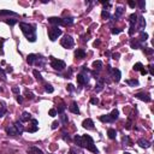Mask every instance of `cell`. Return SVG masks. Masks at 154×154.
<instances>
[{
  "instance_id": "cell-1",
  "label": "cell",
  "mask_w": 154,
  "mask_h": 154,
  "mask_svg": "<svg viewBox=\"0 0 154 154\" xmlns=\"http://www.w3.org/2000/svg\"><path fill=\"white\" fill-rule=\"evenodd\" d=\"M19 28H21L22 33L24 34V36L27 37L28 41H30V42L36 41V39H37V37H36V25L21 22V23H19Z\"/></svg>"
},
{
  "instance_id": "cell-2",
  "label": "cell",
  "mask_w": 154,
  "mask_h": 154,
  "mask_svg": "<svg viewBox=\"0 0 154 154\" xmlns=\"http://www.w3.org/2000/svg\"><path fill=\"white\" fill-rule=\"evenodd\" d=\"M80 147H82V148H87V149H89L90 152H93V153H95V154L99 153V149L95 147L94 141H93V139H92L89 135H84V136H82L81 146H80Z\"/></svg>"
},
{
  "instance_id": "cell-3",
  "label": "cell",
  "mask_w": 154,
  "mask_h": 154,
  "mask_svg": "<svg viewBox=\"0 0 154 154\" xmlns=\"http://www.w3.org/2000/svg\"><path fill=\"white\" fill-rule=\"evenodd\" d=\"M51 58V66L54 69V70H58V71H61L64 70L65 68H66V64H65V61H63V60H59V59H56L54 57H49Z\"/></svg>"
},
{
  "instance_id": "cell-4",
  "label": "cell",
  "mask_w": 154,
  "mask_h": 154,
  "mask_svg": "<svg viewBox=\"0 0 154 154\" xmlns=\"http://www.w3.org/2000/svg\"><path fill=\"white\" fill-rule=\"evenodd\" d=\"M60 35H61V30L58 27H52L48 30V37H49L51 41H56Z\"/></svg>"
},
{
  "instance_id": "cell-5",
  "label": "cell",
  "mask_w": 154,
  "mask_h": 154,
  "mask_svg": "<svg viewBox=\"0 0 154 154\" xmlns=\"http://www.w3.org/2000/svg\"><path fill=\"white\" fill-rule=\"evenodd\" d=\"M73 39L71 37L70 35H65L63 39H61V41H60V45L64 47V48H71L72 46H73Z\"/></svg>"
},
{
  "instance_id": "cell-6",
  "label": "cell",
  "mask_w": 154,
  "mask_h": 154,
  "mask_svg": "<svg viewBox=\"0 0 154 154\" xmlns=\"http://www.w3.org/2000/svg\"><path fill=\"white\" fill-rule=\"evenodd\" d=\"M107 70L110 71L111 76L113 77V81H114L116 83H118V82L120 81V77H122L120 71L118 70V69H111V66H107Z\"/></svg>"
},
{
  "instance_id": "cell-7",
  "label": "cell",
  "mask_w": 154,
  "mask_h": 154,
  "mask_svg": "<svg viewBox=\"0 0 154 154\" xmlns=\"http://www.w3.org/2000/svg\"><path fill=\"white\" fill-rule=\"evenodd\" d=\"M135 98L140 99L142 101H144V102H149L152 98H151V95L149 94H147V93H137V94H135Z\"/></svg>"
},
{
  "instance_id": "cell-8",
  "label": "cell",
  "mask_w": 154,
  "mask_h": 154,
  "mask_svg": "<svg viewBox=\"0 0 154 154\" xmlns=\"http://www.w3.org/2000/svg\"><path fill=\"white\" fill-rule=\"evenodd\" d=\"M82 125H83V128H85V129H88V130H93L94 129V122L92 120V119H84L83 123H82Z\"/></svg>"
},
{
  "instance_id": "cell-9",
  "label": "cell",
  "mask_w": 154,
  "mask_h": 154,
  "mask_svg": "<svg viewBox=\"0 0 154 154\" xmlns=\"http://www.w3.org/2000/svg\"><path fill=\"white\" fill-rule=\"evenodd\" d=\"M48 22L51 24H56V25H63V19L59 18V17H49L48 18Z\"/></svg>"
},
{
  "instance_id": "cell-10",
  "label": "cell",
  "mask_w": 154,
  "mask_h": 154,
  "mask_svg": "<svg viewBox=\"0 0 154 154\" xmlns=\"http://www.w3.org/2000/svg\"><path fill=\"white\" fill-rule=\"evenodd\" d=\"M137 144L140 146L141 148H149L151 147V142L148 140H144V139H140L137 141Z\"/></svg>"
},
{
  "instance_id": "cell-11",
  "label": "cell",
  "mask_w": 154,
  "mask_h": 154,
  "mask_svg": "<svg viewBox=\"0 0 154 154\" xmlns=\"http://www.w3.org/2000/svg\"><path fill=\"white\" fill-rule=\"evenodd\" d=\"M6 132H7V135H9V136H17V135H19V134H18V131L16 130V128H14L13 125L7 126V128H6Z\"/></svg>"
},
{
  "instance_id": "cell-12",
  "label": "cell",
  "mask_w": 154,
  "mask_h": 154,
  "mask_svg": "<svg viewBox=\"0 0 154 154\" xmlns=\"http://www.w3.org/2000/svg\"><path fill=\"white\" fill-rule=\"evenodd\" d=\"M69 110H70L72 113H75V114H80V108H78V106H77V102H71V105L69 106Z\"/></svg>"
},
{
  "instance_id": "cell-13",
  "label": "cell",
  "mask_w": 154,
  "mask_h": 154,
  "mask_svg": "<svg viewBox=\"0 0 154 154\" xmlns=\"http://www.w3.org/2000/svg\"><path fill=\"white\" fill-rule=\"evenodd\" d=\"M75 57L78 58V59H83V58H85V51L82 49V48L76 49V51H75Z\"/></svg>"
},
{
  "instance_id": "cell-14",
  "label": "cell",
  "mask_w": 154,
  "mask_h": 154,
  "mask_svg": "<svg viewBox=\"0 0 154 154\" xmlns=\"http://www.w3.org/2000/svg\"><path fill=\"white\" fill-rule=\"evenodd\" d=\"M13 126L16 128V130L18 131V134H19V135H22V134H23V131H24V126H23V124H22V122H19V120H18V122H16Z\"/></svg>"
},
{
  "instance_id": "cell-15",
  "label": "cell",
  "mask_w": 154,
  "mask_h": 154,
  "mask_svg": "<svg viewBox=\"0 0 154 154\" xmlns=\"http://www.w3.org/2000/svg\"><path fill=\"white\" fill-rule=\"evenodd\" d=\"M63 19V25H72L73 22H75V18L73 17H66V18H61Z\"/></svg>"
},
{
  "instance_id": "cell-16",
  "label": "cell",
  "mask_w": 154,
  "mask_h": 154,
  "mask_svg": "<svg viewBox=\"0 0 154 154\" xmlns=\"http://www.w3.org/2000/svg\"><path fill=\"white\" fill-rule=\"evenodd\" d=\"M137 14L136 13H131L129 16V22H130V25H136L137 24Z\"/></svg>"
},
{
  "instance_id": "cell-17",
  "label": "cell",
  "mask_w": 154,
  "mask_h": 154,
  "mask_svg": "<svg viewBox=\"0 0 154 154\" xmlns=\"http://www.w3.org/2000/svg\"><path fill=\"white\" fill-rule=\"evenodd\" d=\"M36 58H37L36 54H29V56L27 57V61H28L29 65H34L35 61H36Z\"/></svg>"
},
{
  "instance_id": "cell-18",
  "label": "cell",
  "mask_w": 154,
  "mask_h": 154,
  "mask_svg": "<svg viewBox=\"0 0 154 154\" xmlns=\"http://www.w3.org/2000/svg\"><path fill=\"white\" fill-rule=\"evenodd\" d=\"M123 12H124V9H123V7H120V6H119V7H117V9H116L114 17H113V18H114V21H117V19H118V18L123 14Z\"/></svg>"
},
{
  "instance_id": "cell-19",
  "label": "cell",
  "mask_w": 154,
  "mask_h": 154,
  "mask_svg": "<svg viewBox=\"0 0 154 154\" xmlns=\"http://www.w3.org/2000/svg\"><path fill=\"white\" fill-rule=\"evenodd\" d=\"M100 120H101V122H104V123H113V120H112V118H111V116H110V114L101 116V117H100Z\"/></svg>"
},
{
  "instance_id": "cell-20",
  "label": "cell",
  "mask_w": 154,
  "mask_h": 154,
  "mask_svg": "<svg viewBox=\"0 0 154 154\" xmlns=\"http://www.w3.org/2000/svg\"><path fill=\"white\" fill-rule=\"evenodd\" d=\"M93 68H94V70L100 71L102 69V61H101V60H95V61L93 63Z\"/></svg>"
},
{
  "instance_id": "cell-21",
  "label": "cell",
  "mask_w": 154,
  "mask_h": 154,
  "mask_svg": "<svg viewBox=\"0 0 154 154\" xmlns=\"http://www.w3.org/2000/svg\"><path fill=\"white\" fill-rule=\"evenodd\" d=\"M0 16H17V13L10 10H0Z\"/></svg>"
},
{
  "instance_id": "cell-22",
  "label": "cell",
  "mask_w": 154,
  "mask_h": 154,
  "mask_svg": "<svg viewBox=\"0 0 154 154\" xmlns=\"http://www.w3.org/2000/svg\"><path fill=\"white\" fill-rule=\"evenodd\" d=\"M107 135H108V137H110L111 140H114V139L117 137V131H116L114 129H108V130H107Z\"/></svg>"
},
{
  "instance_id": "cell-23",
  "label": "cell",
  "mask_w": 154,
  "mask_h": 154,
  "mask_svg": "<svg viewBox=\"0 0 154 154\" xmlns=\"http://www.w3.org/2000/svg\"><path fill=\"white\" fill-rule=\"evenodd\" d=\"M137 23H139V28L140 29H143L146 27V21L143 17H137Z\"/></svg>"
},
{
  "instance_id": "cell-24",
  "label": "cell",
  "mask_w": 154,
  "mask_h": 154,
  "mask_svg": "<svg viewBox=\"0 0 154 154\" xmlns=\"http://www.w3.org/2000/svg\"><path fill=\"white\" fill-rule=\"evenodd\" d=\"M31 119V117H30V114L28 112H23L22 113V117H21V122H28Z\"/></svg>"
},
{
  "instance_id": "cell-25",
  "label": "cell",
  "mask_w": 154,
  "mask_h": 154,
  "mask_svg": "<svg viewBox=\"0 0 154 154\" xmlns=\"http://www.w3.org/2000/svg\"><path fill=\"white\" fill-rule=\"evenodd\" d=\"M130 46H131V48H134V49L141 48V41H135V40H132V41L130 42Z\"/></svg>"
},
{
  "instance_id": "cell-26",
  "label": "cell",
  "mask_w": 154,
  "mask_h": 154,
  "mask_svg": "<svg viewBox=\"0 0 154 154\" xmlns=\"http://www.w3.org/2000/svg\"><path fill=\"white\" fill-rule=\"evenodd\" d=\"M110 116H111V118H112V120H113V122H114V120H117V119H118V116H119V111L114 108V110H113L112 112L110 113Z\"/></svg>"
},
{
  "instance_id": "cell-27",
  "label": "cell",
  "mask_w": 154,
  "mask_h": 154,
  "mask_svg": "<svg viewBox=\"0 0 154 154\" xmlns=\"http://www.w3.org/2000/svg\"><path fill=\"white\" fill-rule=\"evenodd\" d=\"M33 73H34L35 78H36V80H37L39 82H42V81H43V77H42V75H41V73H40V72H39L37 70H34V71H33Z\"/></svg>"
},
{
  "instance_id": "cell-28",
  "label": "cell",
  "mask_w": 154,
  "mask_h": 154,
  "mask_svg": "<svg viewBox=\"0 0 154 154\" xmlns=\"http://www.w3.org/2000/svg\"><path fill=\"white\" fill-rule=\"evenodd\" d=\"M29 152H31V153H34V154H43V152H42L41 149H39V148H37V147H35V146L30 147Z\"/></svg>"
},
{
  "instance_id": "cell-29",
  "label": "cell",
  "mask_w": 154,
  "mask_h": 154,
  "mask_svg": "<svg viewBox=\"0 0 154 154\" xmlns=\"http://www.w3.org/2000/svg\"><path fill=\"white\" fill-rule=\"evenodd\" d=\"M147 39H148V34L144 33L143 30H141L140 31V41H146Z\"/></svg>"
},
{
  "instance_id": "cell-30",
  "label": "cell",
  "mask_w": 154,
  "mask_h": 154,
  "mask_svg": "<svg viewBox=\"0 0 154 154\" xmlns=\"http://www.w3.org/2000/svg\"><path fill=\"white\" fill-rule=\"evenodd\" d=\"M126 84H129L130 87H135V85H139V81L137 80H128L126 81Z\"/></svg>"
},
{
  "instance_id": "cell-31",
  "label": "cell",
  "mask_w": 154,
  "mask_h": 154,
  "mask_svg": "<svg viewBox=\"0 0 154 154\" xmlns=\"http://www.w3.org/2000/svg\"><path fill=\"white\" fill-rule=\"evenodd\" d=\"M101 17L104 18V19H108V18H111V14L108 11H106V10H102L101 11Z\"/></svg>"
},
{
  "instance_id": "cell-32",
  "label": "cell",
  "mask_w": 154,
  "mask_h": 154,
  "mask_svg": "<svg viewBox=\"0 0 154 154\" xmlns=\"http://www.w3.org/2000/svg\"><path fill=\"white\" fill-rule=\"evenodd\" d=\"M6 113V106L4 105V102H0V117H2Z\"/></svg>"
},
{
  "instance_id": "cell-33",
  "label": "cell",
  "mask_w": 154,
  "mask_h": 154,
  "mask_svg": "<svg viewBox=\"0 0 154 154\" xmlns=\"http://www.w3.org/2000/svg\"><path fill=\"white\" fill-rule=\"evenodd\" d=\"M45 58H42V57H39L37 56V58H36V63L39 64V66H43L45 65Z\"/></svg>"
},
{
  "instance_id": "cell-34",
  "label": "cell",
  "mask_w": 154,
  "mask_h": 154,
  "mask_svg": "<svg viewBox=\"0 0 154 154\" xmlns=\"http://www.w3.org/2000/svg\"><path fill=\"white\" fill-rule=\"evenodd\" d=\"M45 92H46V93H53V92H54V88H53L51 84H46V85H45Z\"/></svg>"
},
{
  "instance_id": "cell-35",
  "label": "cell",
  "mask_w": 154,
  "mask_h": 154,
  "mask_svg": "<svg viewBox=\"0 0 154 154\" xmlns=\"http://www.w3.org/2000/svg\"><path fill=\"white\" fill-rule=\"evenodd\" d=\"M60 120H61V123H63V124H68L69 118H68V116H66V114L61 113V116H60Z\"/></svg>"
},
{
  "instance_id": "cell-36",
  "label": "cell",
  "mask_w": 154,
  "mask_h": 154,
  "mask_svg": "<svg viewBox=\"0 0 154 154\" xmlns=\"http://www.w3.org/2000/svg\"><path fill=\"white\" fill-rule=\"evenodd\" d=\"M143 68H144V66H143V64H142V63H136V64L134 65V70H135V71H141Z\"/></svg>"
},
{
  "instance_id": "cell-37",
  "label": "cell",
  "mask_w": 154,
  "mask_h": 154,
  "mask_svg": "<svg viewBox=\"0 0 154 154\" xmlns=\"http://www.w3.org/2000/svg\"><path fill=\"white\" fill-rule=\"evenodd\" d=\"M5 22L9 24V25H14L17 23V19H13V18H9V19H5Z\"/></svg>"
},
{
  "instance_id": "cell-38",
  "label": "cell",
  "mask_w": 154,
  "mask_h": 154,
  "mask_svg": "<svg viewBox=\"0 0 154 154\" xmlns=\"http://www.w3.org/2000/svg\"><path fill=\"white\" fill-rule=\"evenodd\" d=\"M123 31V29L120 28H112V30H111V33H112L113 35H117V34H120Z\"/></svg>"
},
{
  "instance_id": "cell-39",
  "label": "cell",
  "mask_w": 154,
  "mask_h": 154,
  "mask_svg": "<svg viewBox=\"0 0 154 154\" xmlns=\"http://www.w3.org/2000/svg\"><path fill=\"white\" fill-rule=\"evenodd\" d=\"M123 143H124L125 146H131L130 140H129V137H128V136H124V137H123Z\"/></svg>"
},
{
  "instance_id": "cell-40",
  "label": "cell",
  "mask_w": 154,
  "mask_h": 154,
  "mask_svg": "<svg viewBox=\"0 0 154 154\" xmlns=\"http://www.w3.org/2000/svg\"><path fill=\"white\" fill-rule=\"evenodd\" d=\"M153 48H144V53L147 54V56H151V54H153Z\"/></svg>"
},
{
  "instance_id": "cell-41",
  "label": "cell",
  "mask_w": 154,
  "mask_h": 154,
  "mask_svg": "<svg viewBox=\"0 0 154 154\" xmlns=\"http://www.w3.org/2000/svg\"><path fill=\"white\" fill-rule=\"evenodd\" d=\"M64 111H65V106H64V105H61V106H59V107H58L57 113H60V114H61V113H64Z\"/></svg>"
},
{
  "instance_id": "cell-42",
  "label": "cell",
  "mask_w": 154,
  "mask_h": 154,
  "mask_svg": "<svg viewBox=\"0 0 154 154\" xmlns=\"http://www.w3.org/2000/svg\"><path fill=\"white\" fill-rule=\"evenodd\" d=\"M48 114H49L51 117H56V116H57V110H54V108H51V110L48 111Z\"/></svg>"
},
{
  "instance_id": "cell-43",
  "label": "cell",
  "mask_w": 154,
  "mask_h": 154,
  "mask_svg": "<svg viewBox=\"0 0 154 154\" xmlns=\"http://www.w3.org/2000/svg\"><path fill=\"white\" fill-rule=\"evenodd\" d=\"M137 4H139V6H140L141 10H144V6H146V2H144V0H140Z\"/></svg>"
},
{
  "instance_id": "cell-44",
  "label": "cell",
  "mask_w": 154,
  "mask_h": 154,
  "mask_svg": "<svg viewBox=\"0 0 154 154\" xmlns=\"http://www.w3.org/2000/svg\"><path fill=\"white\" fill-rule=\"evenodd\" d=\"M90 102H92L93 105H98V104H99V99L98 98H92V99H90Z\"/></svg>"
},
{
  "instance_id": "cell-45",
  "label": "cell",
  "mask_w": 154,
  "mask_h": 154,
  "mask_svg": "<svg viewBox=\"0 0 154 154\" xmlns=\"http://www.w3.org/2000/svg\"><path fill=\"white\" fill-rule=\"evenodd\" d=\"M4 42H5V39L0 37V54H2V53H4V52H2V49H1V48H2V43H4Z\"/></svg>"
},
{
  "instance_id": "cell-46",
  "label": "cell",
  "mask_w": 154,
  "mask_h": 154,
  "mask_svg": "<svg viewBox=\"0 0 154 154\" xmlns=\"http://www.w3.org/2000/svg\"><path fill=\"white\" fill-rule=\"evenodd\" d=\"M0 75H1V78H2L4 81H6V73L4 72V70H2V69H0Z\"/></svg>"
},
{
  "instance_id": "cell-47",
  "label": "cell",
  "mask_w": 154,
  "mask_h": 154,
  "mask_svg": "<svg viewBox=\"0 0 154 154\" xmlns=\"http://www.w3.org/2000/svg\"><path fill=\"white\" fill-rule=\"evenodd\" d=\"M128 5H129L131 9H135V6H136V2H135V1H128Z\"/></svg>"
},
{
  "instance_id": "cell-48",
  "label": "cell",
  "mask_w": 154,
  "mask_h": 154,
  "mask_svg": "<svg viewBox=\"0 0 154 154\" xmlns=\"http://www.w3.org/2000/svg\"><path fill=\"white\" fill-rule=\"evenodd\" d=\"M63 139H64V141H70V136L66 132H63Z\"/></svg>"
},
{
  "instance_id": "cell-49",
  "label": "cell",
  "mask_w": 154,
  "mask_h": 154,
  "mask_svg": "<svg viewBox=\"0 0 154 154\" xmlns=\"http://www.w3.org/2000/svg\"><path fill=\"white\" fill-rule=\"evenodd\" d=\"M111 57H112V59H114V60H118L119 57H120V54H119V53H113Z\"/></svg>"
},
{
  "instance_id": "cell-50",
  "label": "cell",
  "mask_w": 154,
  "mask_h": 154,
  "mask_svg": "<svg viewBox=\"0 0 154 154\" xmlns=\"http://www.w3.org/2000/svg\"><path fill=\"white\" fill-rule=\"evenodd\" d=\"M148 68H149V73H151V75H152V76H153V75H154V70H153V64H149V65H148Z\"/></svg>"
},
{
  "instance_id": "cell-51",
  "label": "cell",
  "mask_w": 154,
  "mask_h": 154,
  "mask_svg": "<svg viewBox=\"0 0 154 154\" xmlns=\"http://www.w3.org/2000/svg\"><path fill=\"white\" fill-rule=\"evenodd\" d=\"M12 92L14 94H19V88L18 87H12Z\"/></svg>"
},
{
  "instance_id": "cell-52",
  "label": "cell",
  "mask_w": 154,
  "mask_h": 154,
  "mask_svg": "<svg viewBox=\"0 0 154 154\" xmlns=\"http://www.w3.org/2000/svg\"><path fill=\"white\" fill-rule=\"evenodd\" d=\"M131 125H132V123H131V120H130V119H129V120H128V123H126V129H128V130H130V129H131Z\"/></svg>"
},
{
  "instance_id": "cell-53",
  "label": "cell",
  "mask_w": 154,
  "mask_h": 154,
  "mask_svg": "<svg viewBox=\"0 0 154 154\" xmlns=\"http://www.w3.org/2000/svg\"><path fill=\"white\" fill-rule=\"evenodd\" d=\"M66 89L69 90V92H73V84H68V87H66Z\"/></svg>"
},
{
  "instance_id": "cell-54",
  "label": "cell",
  "mask_w": 154,
  "mask_h": 154,
  "mask_svg": "<svg viewBox=\"0 0 154 154\" xmlns=\"http://www.w3.org/2000/svg\"><path fill=\"white\" fill-rule=\"evenodd\" d=\"M17 102H19V104H22V102H23V98H22L21 95H18V96H17Z\"/></svg>"
},
{
  "instance_id": "cell-55",
  "label": "cell",
  "mask_w": 154,
  "mask_h": 154,
  "mask_svg": "<svg viewBox=\"0 0 154 154\" xmlns=\"http://www.w3.org/2000/svg\"><path fill=\"white\" fill-rule=\"evenodd\" d=\"M147 73H148V71L146 70V69H144V68H143V69H142V70H141V75H147Z\"/></svg>"
},
{
  "instance_id": "cell-56",
  "label": "cell",
  "mask_w": 154,
  "mask_h": 154,
  "mask_svg": "<svg viewBox=\"0 0 154 154\" xmlns=\"http://www.w3.org/2000/svg\"><path fill=\"white\" fill-rule=\"evenodd\" d=\"M57 126H58V122H53V124H52V129H57Z\"/></svg>"
},
{
  "instance_id": "cell-57",
  "label": "cell",
  "mask_w": 154,
  "mask_h": 154,
  "mask_svg": "<svg viewBox=\"0 0 154 154\" xmlns=\"http://www.w3.org/2000/svg\"><path fill=\"white\" fill-rule=\"evenodd\" d=\"M105 56L110 57V56H111V52H110V51H106V52H105Z\"/></svg>"
},
{
  "instance_id": "cell-58",
  "label": "cell",
  "mask_w": 154,
  "mask_h": 154,
  "mask_svg": "<svg viewBox=\"0 0 154 154\" xmlns=\"http://www.w3.org/2000/svg\"><path fill=\"white\" fill-rule=\"evenodd\" d=\"M99 45H100V41H99V40H96V41L94 42V46H95V47H96V46H99Z\"/></svg>"
},
{
  "instance_id": "cell-59",
  "label": "cell",
  "mask_w": 154,
  "mask_h": 154,
  "mask_svg": "<svg viewBox=\"0 0 154 154\" xmlns=\"http://www.w3.org/2000/svg\"><path fill=\"white\" fill-rule=\"evenodd\" d=\"M6 71H7V72H12V71H13V69H12V68H9Z\"/></svg>"
},
{
  "instance_id": "cell-60",
  "label": "cell",
  "mask_w": 154,
  "mask_h": 154,
  "mask_svg": "<svg viewBox=\"0 0 154 154\" xmlns=\"http://www.w3.org/2000/svg\"><path fill=\"white\" fill-rule=\"evenodd\" d=\"M69 154H76V153H75V149H71L70 153H69Z\"/></svg>"
},
{
  "instance_id": "cell-61",
  "label": "cell",
  "mask_w": 154,
  "mask_h": 154,
  "mask_svg": "<svg viewBox=\"0 0 154 154\" xmlns=\"http://www.w3.org/2000/svg\"><path fill=\"white\" fill-rule=\"evenodd\" d=\"M124 154H131V153H129V152H124Z\"/></svg>"
},
{
  "instance_id": "cell-62",
  "label": "cell",
  "mask_w": 154,
  "mask_h": 154,
  "mask_svg": "<svg viewBox=\"0 0 154 154\" xmlns=\"http://www.w3.org/2000/svg\"><path fill=\"white\" fill-rule=\"evenodd\" d=\"M29 154H34V153H31V152H29Z\"/></svg>"
}]
</instances>
